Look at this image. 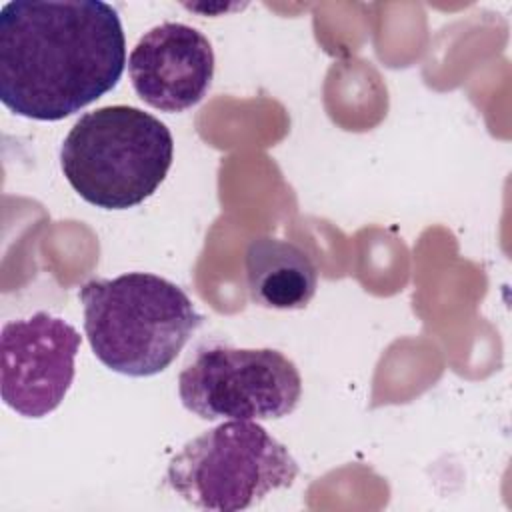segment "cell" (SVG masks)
<instances>
[{
	"mask_svg": "<svg viewBox=\"0 0 512 512\" xmlns=\"http://www.w3.org/2000/svg\"><path fill=\"white\" fill-rule=\"evenodd\" d=\"M126 66L118 10L100 0H14L0 10V100L62 120L110 92Z\"/></svg>",
	"mask_w": 512,
	"mask_h": 512,
	"instance_id": "obj_1",
	"label": "cell"
},
{
	"mask_svg": "<svg viewBox=\"0 0 512 512\" xmlns=\"http://www.w3.org/2000/svg\"><path fill=\"white\" fill-rule=\"evenodd\" d=\"M80 302L94 356L132 378L166 370L204 320L180 286L150 272L90 280Z\"/></svg>",
	"mask_w": 512,
	"mask_h": 512,
	"instance_id": "obj_2",
	"label": "cell"
},
{
	"mask_svg": "<svg viewBox=\"0 0 512 512\" xmlns=\"http://www.w3.org/2000/svg\"><path fill=\"white\" fill-rule=\"evenodd\" d=\"M174 158L170 128L126 104L82 114L62 142L60 166L82 200L126 210L150 198Z\"/></svg>",
	"mask_w": 512,
	"mask_h": 512,
	"instance_id": "obj_3",
	"label": "cell"
},
{
	"mask_svg": "<svg viewBox=\"0 0 512 512\" xmlns=\"http://www.w3.org/2000/svg\"><path fill=\"white\" fill-rule=\"evenodd\" d=\"M298 464L256 420H228L192 438L170 460L166 482L200 510L236 512L288 488Z\"/></svg>",
	"mask_w": 512,
	"mask_h": 512,
	"instance_id": "obj_4",
	"label": "cell"
},
{
	"mask_svg": "<svg viewBox=\"0 0 512 512\" xmlns=\"http://www.w3.org/2000/svg\"><path fill=\"white\" fill-rule=\"evenodd\" d=\"M178 396L202 420H278L296 410L302 378L278 350L210 346L180 372Z\"/></svg>",
	"mask_w": 512,
	"mask_h": 512,
	"instance_id": "obj_5",
	"label": "cell"
},
{
	"mask_svg": "<svg viewBox=\"0 0 512 512\" xmlns=\"http://www.w3.org/2000/svg\"><path fill=\"white\" fill-rule=\"evenodd\" d=\"M78 348V330L48 312L6 322L0 336L4 404L24 418L54 412L72 386Z\"/></svg>",
	"mask_w": 512,
	"mask_h": 512,
	"instance_id": "obj_6",
	"label": "cell"
},
{
	"mask_svg": "<svg viewBox=\"0 0 512 512\" xmlns=\"http://www.w3.org/2000/svg\"><path fill=\"white\" fill-rule=\"evenodd\" d=\"M128 74L140 100L162 112H184L208 92L214 76L210 40L182 22L148 30L128 56Z\"/></svg>",
	"mask_w": 512,
	"mask_h": 512,
	"instance_id": "obj_7",
	"label": "cell"
},
{
	"mask_svg": "<svg viewBox=\"0 0 512 512\" xmlns=\"http://www.w3.org/2000/svg\"><path fill=\"white\" fill-rule=\"evenodd\" d=\"M250 300L274 310H300L316 294L318 270L296 244L272 236L252 238L246 248Z\"/></svg>",
	"mask_w": 512,
	"mask_h": 512,
	"instance_id": "obj_8",
	"label": "cell"
}]
</instances>
